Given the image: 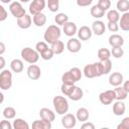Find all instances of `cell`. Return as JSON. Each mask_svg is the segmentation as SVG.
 Returning a JSON list of instances; mask_svg holds the SVG:
<instances>
[{
	"label": "cell",
	"instance_id": "cell-1",
	"mask_svg": "<svg viewBox=\"0 0 129 129\" xmlns=\"http://www.w3.org/2000/svg\"><path fill=\"white\" fill-rule=\"evenodd\" d=\"M60 34H61V30L58 27V25L52 24V25H49L45 29L44 34H43V38H44L46 43L52 44L53 42H55L56 40L59 39Z\"/></svg>",
	"mask_w": 129,
	"mask_h": 129
},
{
	"label": "cell",
	"instance_id": "cell-2",
	"mask_svg": "<svg viewBox=\"0 0 129 129\" xmlns=\"http://www.w3.org/2000/svg\"><path fill=\"white\" fill-rule=\"evenodd\" d=\"M52 104L54 107V110L56 114L63 115L68 113L69 111V102L68 100L62 96H55L52 100Z\"/></svg>",
	"mask_w": 129,
	"mask_h": 129
},
{
	"label": "cell",
	"instance_id": "cell-3",
	"mask_svg": "<svg viewBox=\"0 0 129 129\" xmlns=\"http://www.w3.org/2000/svg\"><path fill=\"white\" fill-rule=\"evenodd\" d=\"M20 54H21L22 59H24L26 62H28L30 64L37 62L38 59H39V53L35 49H33L31 47H24V48H22Z\"/></svg>",
	"mask_w": 129,
	"mask_h": 129
},
{
	"label": "cell",
	"instance_id": "cell-4",
	"mask_svg": "<svg viewBox=\"0 0 129 129\" xmlns=\"http://www.w3.org/2000/svg\"><path fill=\"white\" fill-rule=\"evenodd\" d=\"M12 87V73L9 70H2L0 73V89L6 91Z\"/></svg>",
	"mask_w": 129,
	"mask_h": 129
},
{
	"label": "cell",
	"instance_id": "cell-5",
	"mask_svg": "<svg viewBox=\"0 0 129 129\" xmlns=\"http://www.w3.org/2000/svg\"><path fill=\"white\" fill-rule=\"evenodd\" d=\"M9 11H10V13L16 19L17 18H20V17H22L23 15L26 14L25 9L21 5V2H18V1H13V2L10 3V5H9Z\"/></svg>",
	"mask_w": 129,
	"mask_h": 129
},
{
	"label": "cell",
	"instance_id": "cell-6",
	"mask_svg": "<svg viewBox=\"0 0 129 129\" xmlns=\"http://www.w3.org/2000/svg\"><path fill=\"white\" fill-rule=\"evenodd\" d=\"M44 8H45V0H32V2L29 4V12L30 14H32V16L42 12Z\"/></svg>",
	"mask_w": 129,
	"mask_h": 129
},
{
	"label": "cell",
	"instance_id": "cell-7",
	"mask_svg": "<svg viewBox=\"0 0 129 129\" xmlns=\"http://www.w3.org/2000/svg\"><path fill=\"white\" fill-rule=\"evenodd\" d=\"M99 100L103 105H110L115 100V92H114V90H107L105 92L100 93Z\"/></svg>",
	"mask_w": 129,
	"mask_h": 129
},
{
	"label": "cell",
	"instance_id": "cell-8",
	"mask_svg": "<svg viewBox=\"0 0 129 129\" xmlns=\"http://www.w3.org/2000/svg\"><path fill=\"white\" fill-rule=\"evenodd\" d=\"M77 124V118L75 115L73 114H70V113H66L63 114L62 118H61V125L67 128V129H71V128H74Z\"/></svg>",
	"mask_w": 129,
	"mask_h": 129
},
{
	"label": "cell",
	"instance_id": "cell-9",
	"mask_svg": "<svg viewBox=\"0 0 129 129\" xmlns=\"http://www.w3.org/2000/svg\"><path fill=\"white\" fill-rule=\"evenodd\" d=\"M27 77L30 79V80H38L41 76V70L40 68L37 66V64H34V63H31L28 68H27Z\"/></svg>",
	"mask_w": 129,
	"mask_h": 129
},
{
	"label": "cell",
	"instance_id": "cell-10",
	"mask_svg": "<svg viewBox=\"0 0 129 129\" xmlns=\"http://www.w3.org/2000/svg\"><path fill=\"white\" fill-rule=\"evenodd\" d=\"M67 48L70 52H73V53H77L81 50L82 48V43L81 41L78 39V38H75V37H71L68 42H67Z\"/></svg>",
	"mask_w": 129,
	"mask_h": 129
},
{
	"label": "cell",
	"instance_id": "cell-11",
	"mask_svg": "<svg viewBox=\"0 0 129 129\" xmlns=\"http://www.w3.org/2000/svg\"><path fill=\"white\" fill-rule=\"evenodd\" d=\"M77 33H78L79 39H81V40H89L93 35L92 29L87 25L81 26L79 28V30H77Z\"/></svg>",
	"mask_w": 129,
	"mask_h": 129
},
{
	"label": "cell",
	"instance_id": "cell-12",
	"mask_svg": "<svg viewBox=\"0 0 129 129\" xmlns=\"http://www.w3.org/2000/svg\"><path fill=\"white\" fill-rule=\"evenodd\" d=\"M91 29H92V32H93L94 34H96V35H98V36H101V35H103V34L105 33V31H106V26H105V23H104L103 21H101V20H96V21H94V22L92 23Z\"/></svg>",
	"mask_w": 129,
	"mask_h": 129
},
{
	"label": "cell",
	"instance_id": "cell-13",
	"mask_svg": "<svg viewBox=\"0 0 129 129\" xmlns=\"http://www.w3.org/2000/svg\"><path fill=\"white\" fill-rule=\"evenodd\" d=\"M32 24V19L31 16L28 14L23 15L20 18H17V25L21 29H28Z\"/></svg>",
	"mask_w": 129,
	"mask_h": 129
},
{
	"label": "cell",
	"instance_id": "cell-14",
	"mask_svg": "<svg viewBox=\"0 0 129 129\" xmlns=\"http://www.w3.org/2000/svg\"><path fill=\"white\" fill-rule=\"evenodd\" d=\"M123 75L119 72H115V73H112L109 77V84L113 87H118V86H121L122 83H123Z\"/></svg>",
	"mask_w": 129,
	"mask_h": 129
},
{
	"label": "cell",
	"instance_id": "cell-15",
	"mask_svg": "<svg viewBox=\"0 0 129 129\" xmlns=\"http://www.w3.org/2000/svg\"><path fill=\"white\" fill-rule=\"evenodd\" d=\"M62 30L64 32V34L69 37H73L76 33H77V25L76 23L74 22H71V21H68L66 22L63 25H62Z\"/></svg>",
	"mask_w": 129,
	"mask_h": 129
},
{
	"label": "cell",
	"instance_id": "cell-16",
	"mask_svg": "<svg viewBox=\"0 0 129 129\" xmlns=\"http://www.w3.org/2000/svg\"><path fill=\"white\" fill-rule=\"evenodd\" d=\"M39 116L41 119L49 121V122H52L55 119V114L53 113V111H51L48 108H41L39 110Z\"/></svg>",
	"mask_w": 129,
	"mask_h": 129
},
{
	"label": "cell",
	"instance_id": "cell-17",
	"mask_svg": "<svg viewBox=\"0 0 129 129\" xmlns=\"http://www.w3.org/2000/svg\"><path fill=\"white\" fill-rule=\"evenodd\" d=\"M126 112V106L124 104L123 101H119L117 100L114 104H113V113L116 116H122L124 115Z\"/></svg>",
	"mask_w": 129,
	"mask_h": 129
},
{
	"label": "cell",
	"instance_id": "cell-18",
	"mask_svg": "<svg viewBox=\"0 0 129 129\" xmlns=\"http://www.w3.org/2000/svg\"><path fill=\"white\" fill-rule=\"evenodd\" d=\"M109 44L114 47V46H122L124 44V38L120 34H112L109 37Z\"/></svg>",
	"mask_w": 129,
	"mask_h": 129
},
{
	"label": "cell",
	"instance_id": "cell-19",
	"mask_svg": "<svg viewBox=\"0 0 129 129\" xmlns=\"http://www.w3.org/2000/svg\"><path fill=\"white\" fill-rule=\"evenodd\" d=\"M83 74L87 79H94L96 78V69H95V63H89L85 66L83 70Z\"/></svg>",
	"mask_w": 129,
	"mask_h": 129
},
{
	"label": "cell",
	"instance_id": "cell-20",
	"mask_svg": "<svg viewBox=\"0 0 129 129\" xmlns=\"http://www.w3.org/2000/svg\"><path fill=\"white\" fill-rule=\"evenodd\" d=\"M119 27L123 31L129 30V12H124L123 15L119 18Z\"/></svg>",
	"mask_w": 129,
	"mask_h": 129
},
{
	"label": "cell",
	"instance_id": "cell-21",
	"mask_svg": "<svg viewBox=\"0 0 129 129\" xmlns=\"http://www.w3.org/2000/svg\"><path fill=\"white\" fill-rule=\"evenodd\" d=\"M32 21H33V24L37 27H41L43 26L45 23H46V16L44 13L40 12V13H37L35 15H33L32 17Z\"/></svg>",
	"mask_w": 129,
	"mask_h": 129
},
{
	"label": "cell",
	"instance_id": "cell-22",
	"mask_svg": "<svg viewBox=\"0 0 129 129\" xmlns=\"http://www.w3.org/2000/svg\"><path fill=\"white\" fill-rule=\"evenodd\" d=\"M23 61L21 59H18V58H14L11 60L10 62V69L13 73H16V74H19L23 71Z\"/></svg>",
	"mask_w": 129,
	"mask_h": 129
},
{
	"label": "cell",
	"instance_id": "cell-23",
	"mask_svg": "<svg viewBox=\"0 0 129 129\" xmlns=\"http://www.w3.org/2000/svg\"><path fill=\"white\" fill-rule=\"evenodd\" d=\"M33 129H50L51 128V122L43 120L40 118V120H35L32 123Z\"/></svg>",
	"mask_w": 129,
	"mask_h": 129
},
{
	"label": "cell",
	"instance_id": "cell-24",
	"mask_svg": "<svg viewBox=\"0 0 129 129\" xmlns=\"http://www.w3.org/2000/svg\"><path fill=\"white\" fill-rule=\"evenodd\" d=\"M76 118L77 121H81V122H85L89 119V110L87 108H79L77 113H76Z\"/></svg>",
	"mask_w": 129,
	"mask_h": 129
},
{
	"label": "cell",
	"instance_id": "cell-25",
	"mask_svg": "<svg viewBox=\"0 0 129 129\" xmlns=\"http://www.w3.org/2000/svg\"><path fill=\"white\" fill-rule=\"evenodd\" d=\"M114 92H115V100L124 101V100L127 98V96H128V92H126V91L122 88V86L115 87Z\"/></svg>",
	"mask_w": 129,
	"mask_h": 129
},
{
	"label": "cell",
	"instance_id": "cell-26",
	"mask_svg": "<svg viewBox=\"0 0 129 129\" xmlns=\"http://www.w3.org/2000/svg\"><path fill=\"white\" fill-rule=\"evenodd\" d=\"M84 96V92L83 90L79 87V86H75L72 94L69 96V98L72 100V101H80Z\"/></svg>",
	"mask_w": 129,
	"mask_h": 129
},
{
	"label": "cell",
	"instance_id": "cell-27",
	"mask_svg": "<svg viewBox=\"0 0 129 129\" xmlns=\"http://www.w3.org/2000/svg\"><path fill=\"white\" fill-rule=\"evenodd\" d=\"M50 48L52 49L54 54H60L62 53V51L64 50V43L61 40H56L55 42H53L52 44H50Z\"/></svg>",
	"mask_w": 129,
	"mask_h": 129
},
{
	"label": "cell",
	"instance_id": "cell-28",
	"mask_svg": "<svg viewBox=\"0 0 129 129\" xmlns=\"http://www.w3.org/2000/svg\"><path fill=\"white\" fill-rule=\"evenodd\" d=\"M12 127L14 129H29L28 123L21 118H16L12 124Z\"/></svg>",
	"mask_w": 129,
	"mask_h": 129
},
{
	"label": "cell",
	"instance_id": "cell-29",
	"mask_svg": "<svg viewBox=\"0 0 129 129\" xmlns=\"http://www.w3.org/2000/svg\"><path fill=\"white\" fill-rule=\"evenodd\" d=\"M90 13H91V15H92L94 18H97V19L102 18V17L105 15V11L102 10L97 4L94 5V6H92V8H91V10H90Z\"/></svg>",
	"mask_w": 129,
	"mask_h": 129
},
{
	"label": "cell",
	"instance_id": "cell-30",
	"mask_svg": "<svg viewBox=\"0 0 129 129\" xmlns=\"http://www.w3.org/2000/svg\"><path fill=\"white\" fill-rule=\"evenodd\" d=\"M116 7H117V11H119V12H122V13L128 12L129 11V1L128 0H118Z\"/></svg>",
	"mask_w": 129,
	"mask_h": 129
},
{
	"label": "cell",
	"instance_id": "cell-31",
	"mask_svg": "<svg viewBox=\"0 0 129 129\" xmlns=\"http://www.w3.org/2000/svg\"><path fill=\"white\" fill-rule=\"evenodd\" d=\"M100 63H101L102 70H103V75H107V74H109L111 72V70H112V61L110 60V58L100 60Z\"/></svg>",
	"mask_w": 129,
	"mask_h": 129
},
{
	"label": "cell",
	"instance_id": "cell-32",
	"mask_svg": "<svg viewBox=\"0 0 129 129\" xmlns=\"http://www.w3.org/2000/svg\"><path fill=\"white\" fill-rule=\"evenodd\" d=\"M3 116L5 119H8V120H11V119H14L15 116H16V110L13 108V107H6L4 110H3Z\"/></svg>",
	"mask_w": 129,
	"mask_h": 129
},
{
	"label": "cell",
	"instance_id": "cell-33",
	"mask_svg": "<svg viewBox=\"0 0 129 129\" xmlns=\"http://www.w3.org/2000/svg\"><path fill=\"white\" fill-rule=\"evenodd\" d=\"M119 18H120L119 11H117L115 9H112V10H109L108 11V13H107V19H108V21H110V22H118L119 21Z\"/></svg>",
	"mask_w": 129,
	"mask_h": 129
},
{
	"label": "cell",
	"instance_id": "cell-34",
	"mask_svg": "<svg viewBox=\"0 0 129 129\" xmlns=\"http://www.w3.org/2000/svg\"><path fill=\"white\" fill-rule=\"evenodd\" d=\"M54 21L56 25H63L66 22L69 21V16L66 13H57L54 17Z\"/></svg>",
	"mask_w": 129,
	"mask_h": 129
},
{
	"label": "cell",
	"instance_id": "cell-35",
	"mask_svg": "<svg viewBox=\"0 0 129 129\" xmlns=\"http://www.w3.org/2000/svg\"><path fill=\"white\" fill-rule=\"evenodd\" d=\"M98 57L100 60H103V59H107V58H110L111 56V51L106 48V47H102L98 50Z\"/></svg>",
	"mask_w": 129,
	"mask_h": 129
},
{
	"label": "cell",
	"instance_id": "cell-36",
	"mask_svg": "<svg viewBox=\"0 0 129 129\" xmlns=\"http://www.w3.org/2000/svg\"><path fill=\"white\" fill-rule=\"evenodd\" d=\"M61 82L62 84H68V85H75L76 81L74 80L72 74L70 73V71L66 72L62 76H61Z\"/></svg>",
	"mask_w": 129,
	"mask_h": 129
},
{
	"label": "cell",
	"instance_id": "cell-37",
	"mask_svg": "<svg viewBox=\"0 0 129 129\" xmlns=\"http://www.w3.org/2000/svg\"><path fill=\"white\" fill-rule=\"evenodd\" d=\"M70 73L72 74V76H73L74 80L76 81V83H77V82H79V81L82 79L83 73H82V71H81L79 68H77V67H75V68H72V69L70 70Z\"/></svg>",
	"mask_w": 129,
	"mask_h": 129
},
{
	"label": "cell",
	"instance_id": "cell-38",
	"mask_svg": "<svg viewBox=\"0 0 129 129\" xmlns=\"http://www.w3.org/2000/svg\"><path fill=\"white\" fill-rule=\"evenodd\" d=\"M47 7L50 12H56L59 9V1L58 0H47Z\"/></svg>",
	"mask_w": 129,
	"mask_h": 129
},
{
	"label": "cell",
	"instance_id": "cell-39",
	"mask_svg": "<svg viewBox=\"0 0 129 129\" xmlns=\"http://www.w3.org/2000/svg\"><path fill=\"white\" fill-rule=\"evenodd\" d=\"M75 86H76V85H68V84H62V85H61V87H60V91H61V93H62L64 96L69 97V96L72 94V92H73V90H74Z\"/></svg>",
	"mask_w": 129,
	"mask_h": 129
},
{
	"label": "cell",
	"instance_id": "cell-40",
	"mask_svg": "<svg viewBox=\"0 0 129 129\" xmlns=\"http://www.w3.org/2000/svg\"><path fill=\"white\" fill-rule=\"evenodd\" d=\"M40 54V57L43 59V60H49V59H51L52 57H53V55H54V53H53V51H52V49L50 48V47H47L44 51H42L41 53H39Z\"/></svg>",
	"mask_w": 129,
	"mask_h": 129
},
{
	"label": "cell",
	"instance_id": "cell-41",
	"mask_svg": "<svg viewBox=\"0 0 129 129\" xmlns=\"http://www.w3.org/2000/svg\"><path fill=\"white\" fill-rule=\"evenodd\" d=\"M111 54H112L115 58H120V57L123 56V54H124V50H123L122 46H114V47H112Z\"/></svg>",
	"mask_w": 129,
	"mask_h": 129
},
{
	"label": "cell",
	"instance_id": "cell-42",
	"mask_svg": "<svg viewBox=\"0 0 129 129\" xmlns=\"http://www.w3.org/2000/svg\"><path fill=\"white\" fill-rule=\"evenodd\" d=\"M97 5L104 11L109 10V8L111 7V1L110 0H99Z\"/></svg>",
	"mask_w": 129,
	"mask_h": 129
},
{
	"label": "cell",
	"instance_id": "cell-43",
	"mask_svg": "<svg viewBox=\"0 0 129 129\" xmlns=\"http://www.w3.org/2000/svg\"><path fill=\"white\" fill-rule=\"evenodd\" d=\"M48 47L47 43L45 41H39L35 44V50L38 52V53H41L42 51H44L46 48Z\"/></svg>",
	"mask_w": 129,
	"mask_h": 129
},
{
	"label": "cell",
	"instance_id": "cell-44",
	"mask_svg": "<svg viewBox=\"0 0 129 129\" xmlns=\"http://www.w3.org/2000/svg\"><path fill=\"white\" fill-rule=\"evenodd\" d=\"M107 27H108V29H109L111 32H117V31L119 30L118 22H110V21H108Z\"/></svg>",
	"mask_w": 129,
	"mask_h": 129
},
{
	"label": "cell",
	"instance_id": "cell-45",
	"mask_svg": "<svg viewBox=\"0 0 129 129\" xmlns=\"http://www.w3.org/2000/svg\"><path fill=\"white\" fill-rule=\"evenodd\" d=\"M129 128V117H125L121 123L117 126V129H128Z\"/></svg>",
	"mask_w": 129,
	"mask_h": 129
},
{
	"label": "cell",
	"instance_id": "cell-46",
	"mask_svg": "<svg viewBox=\"0 0 129 129\" xmlns=\"http://www.w3.org/2000/svg\"><path fill=\"white\" fill-rule=\"evenodd\" d=\"M0 128L1 129H12V124L8 121V119H4L0 122Z\"/></svg>",
	"mask_w": 129,
	"mask_h": 129
},
{
	"label": "cell",
	"instance_id": "cell-47",
	"mask_svg": "<svg viewBox=\"0 0 129 129\" xmlns=\"http://www.w3.org/2000/svg\"><path fill=\"white\" fill-rule=\"evenodd\" d=\"M7 16H8V13H7L6 9H5L2 5H0V22L6 20Z\"/></svg>",
	"mask_w": 129,
	"mask_h": 129
},
{
	"label": "cell",
	"instance_id": "cell-48",
	"mask_svg": "<svg viewBox=\"0 0 129 129\" xmlns=\"http://www.w3.org/2000/svg\"><path fill=\"white\" fill-rule=\"evenodd\" d=\"M93 0H77V5L80 7H87L91 5Z\"/></svg>",
	"mask_w": 129,
	"mask_h": 129
},
{
	"label": "cell",
	"instance_id": "cell-49",
	"mask_svg": "<svg viewBox=\"0 0 129 129\" xmlns=\"http://www.w3.org/2000/svg\"><path fill=\"white\" fill-rule=\"evenodd\" d=\"M94 63H95V69H96V76H97V78L103 76V70H102V67H101L100 61L94 62Z\"/></svg>",
	"mask_w": 129,
	"mask_h": 129
},
{
	"label": "cell",
	"instance_id": "cell-50",
	"mask_svg": "<svg viewBox=\"0 0 129 129\" xmlns=\"http://www.w3.org/2000/svg\"><path fill=\"white\" fill-rule=\"evenodd\" d=\"M81 128L82 129H95V125L91 122L85 121V122H83V125L81 126Z\"/></svg>",
	"mask_w": 129,
	"mask_h": 129
},
{
	"label": "cell",
	"instance_id": "cell-51",
	"mask_svg": "<svg viewBox=\"0 0 129 129\" xmlns=\"http://www.w3.org/2000/svg\"><path fill=\"white\" fill-rule=\"evenodd\" d=\"M5 64H6V61H5V58H4L3 56H1V55H0V71H2V70L4 69V67H5Z\"/></svg>",
	"mask_w": 129,
	"mask_h": 129
},
{
	"label": "cell",
	"instance_id": "cell-52",
	"mask_svg": "<svg viewBox=\"0 0 129 129\" xmlns=\"http://www.w3.org/2000/svg\"><path fill=\"white\" fill-rule=\"evenodd\" d=\"M122 84H123L122 88H123L126 92H128V93H129V82H128V81H125V82H123Z\"/></svg>",
	"mask_w": 129,
	"mask_h": 129
},
{
	"label": "cell",
	"instance_id": "cell-53",
	"mask_svg": "<svg viewBox=\"0 0 129 129\" xmlns=\"http://www.w3.org/2000/svg\"><path fill=\"white\" fill-rule=\"evenodd\" d=\"M5 50H6V46H5V44H4L3 42L0 41V55H2V54L5 52Z\"/></svg>",
	"mask_w": 129,
	"mask_h": 129
},
{
	"label": "cell",
	"instance_id": "cell-54",
	"mask_svg": "<svg viewBox=\"0 0 129 129\" xmlns=\"http://www.w3.org/2000/svg\"><path fill=\"white\" fill-rule=\"evenodd\" d=\"M4 102V95L0 92V104H2Z\"/></svg>",
	"mask_w": 129,
	"mask_h": 129
},
{
	"label": "cell",
	"instance_id": "cell-55",
	"mask_svg": "<svg viewBox=\"0 0 129 129\" xmlns=\"http://www.w3.org/2000/svg\"><path fill=\"white\" fill-rule=\"evenodd\" d=\"M2 3H4V4H8V3H11V1L12 0H0Z\"/></svg>",
	"mask_w": 129,
	"mask_h": 129
},
{
	"label": "cell",
	"instance_id": "cell-56",
	"mask_svg": "<svg viewBox=\"0 0 129 129\" xmlns=\"http://www.w3.org/2000/svg\"><path fill=\"white\" fill-rule=\"evenodd\" d=\"M30 0H19V2H22V3H27V2H29Z\"/></svg>",
	"mask_w": 129,
	"mask_h": 129
},
{
	"label": "cell",
	"instance_id": "cell-57",
	"mask_svg": "<svg viewBox=\"0 0 129 129\" xmlns=\"http://www.w3.org/2000/svg\"><path fill=\"white\" fill-rule=\"evenodd\" d=\"M58 1H59V0H58Z\"/></svg>",
	"mask_w": 129,
	"mask_h": 129
}]
</instances>
